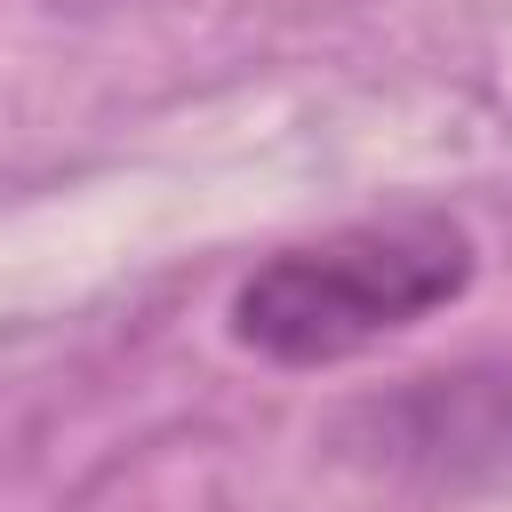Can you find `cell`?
<instances>
[{
	"instance_id": "obj_1",
	"label": "cell",
	"mask_w": 512,
	"mask_h": 512,
	"mask_svg": "<svg viewBox=\"0 0 512 512\" xmlns=\"http://www.w3.org/2000/svg\"><path fill=\"white\" fill-rule=\"evenodd\" d=\"M480 272V248L440 208L360 216L272 248L224 304L232 344L272 368H336L432 312H448Z\"/></svg>"
}]
</instances>
